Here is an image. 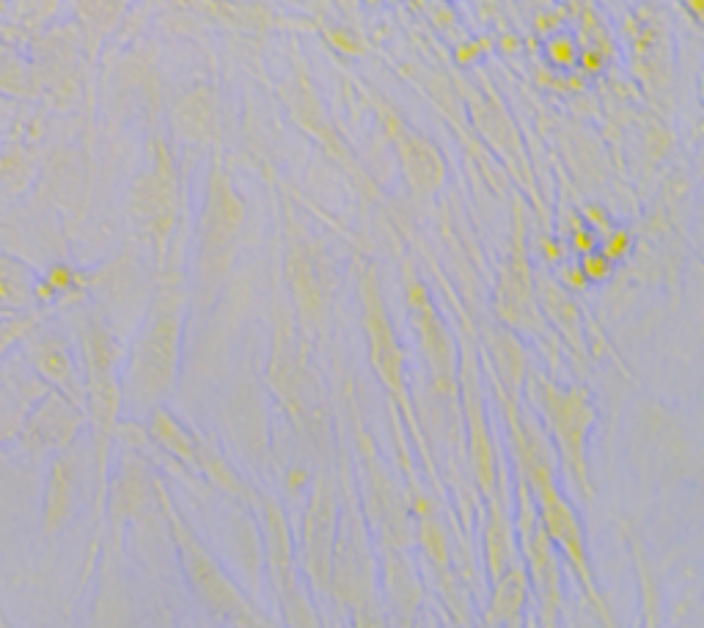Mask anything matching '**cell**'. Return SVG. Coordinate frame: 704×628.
Segmentation results:
<instances>
[{
    "mask_svg": "<svg viewBox=\"0 0 704 628\" xmlns=\"http://www.w3.org/2000/svg\"><path fill=\"white\" fill-rule=\"evenodd\" d=\"M198 477H204L223 496H229L240 504L253 502V491L243 483V477L234 472V466L218 453V446H213L210 441H201V438H198Z\"/></svg>",
    "mask_w": 704,
    "mask_h": 628,
    "instance_id": "d6986e66",
    "label": "cell"
},
{
    "mask_svg": "<svg viewBox=\"0 0 704 628\" xmlns=\"http://www.w3.org/2000/svg\"><path fill=\"white\" fill-rule=\"evenodd\" d=\"M245 226V202L237 194L226 168L215 165L207 188L204 213L198 226V267L201 279L218 284L232 262V254L240 243Z\"/></svg>",
    "mask_w": 704,
    "mask_h": 628,
    "instance_id": "5b68a950",
    "label": "cell"
},
{
    "mask_svg": "<svg viewBox=\"0 0 704 628\" xmlns=\"http://www.w3.org/2000/svg\"><path fill=\"white\" fill-rule=\"evenodd\" d=\"M542 254H545V259H550V262H561L567 251H564V248H559V243H556V240H550V243L545 240V243H542Z\"/></svg>",
    "mask_w": 704,
    "mask_h": 628,
    "instance_id": "f1b7e54d",
    "label": "cell"
},
{
    "mask_svg": "<svg viewBox=\"0 0 704 628\" xmlns=\"http://www.w3.org/2000/svg\"><path fill=\"white\" fill-rule=\"evenodd\" d=\"M361 320H363V334H366V344H369V364L374 370V375L380 378V384L385 386V392L405 408L411 411V400H408V381H405V355H402L399 339L393 334L380 284H377V274L372 267H366L361 284Z\"/></svg>",
    "mask_w": 704,
    "mask_h": 628,
    "instance_id": "8992f818",
    "label": "cell"
},
{
    "mask_svg": "<svg viewBox=\"0 0 704 628\" xmlns=\"http://www.w3.org/2000/svg\"><path fill=\"white\" fill-rule=\"evenodd\" d=\"M160 502L168 513L174 543L179 549V565L193 595L232 628H262L259 614L251 609V603L237 590L232 576L221 568V563L213 557V552L198 541L195 532L184 523V518L171 507L165 491H160Z\"/></svg>",
    "mask_w": 704,
    "mask_h": 628,
    "instance_id": "7a4b0ae2",
    "label": "cell"
},
{
    "mask_svg": "<svg viewBox=\"0 0 704 628\" xmlns=\"http://www.w3.org/2000/svg\"><path fill=\"white\" fill-rule=\"evenodd\" d=\"M176 135L187 144H204L218 127V95L210 85H195L187 92L174 111Z\"/></svg>",
    "mask_w": 704,
    "mask_h": 628,
    "instance_id": "5bb4252c",
    "label": "cell"
},
{
    "mask_svg": "<svg viewBox=\"0 0 704 628\" xmlns=\"http://www.w3.org/2000/svg\"><path fill=\"white\" fill-rule=\"evenodd\" d=\"M286 274H289V284H292V298L297 306V314L303 320V325L309 331H322L325 325V298H322V287L320 279L314 274V264L309 251L292 243L289 248V259H286Z\"/></svg>",
    "mask_w": 704,
    "mask_h": 628,
    "instance_id": "4fadbf2b",
    "label": "cell"
},
{
    "mask_svg": "<svg viewBox=\"0 0 704 628\" xmlns=\"http://www.w3.org/2000/svg\"><path fill=\"white\" fill-rule=\"evenodd\" d=\"M523 483L526 488H531V502L537 510V518L548 534V541L553 543V549L570 563L575 579L580 582V590L586 593V598L594 603V609L600 612L602 623L611 628L606 603L600 598V590L594 584L591 576V563H589V546H586V534L580 526V518L575 513V507L564 499V493L559 491L556 483V469L550 466H534L523 472Z\"/></svg>",
    "mask_w": 704,
    "mask_h": 628,
    "instance_id": "3957f363",
    "label": "cell"
},
{
    "mask_svg": "<svg viewBox=\"0 0 704 628\" xmlns=\"http://www.w3.org/2000/svg\"><path fill=\"white\" fill-rule=\"evenodd\" d=\"M526 595H529V576L523 568L518 565H510L504 573H501L495 579V593H492V603H490V614L495 620H512L523 603H526Z\"/></svg>",
    "mask_w": 704,
    "mask_h": 628,
    "instance_id": "ffe728a7",
    "label": "cell"
},
{
    "mask_svg": "<svg viewBox=\"0 0 704 628\" xmlns=\"http://www.w3.org/2000/svg\"><path fill=\"white\" fill-rule=\"evenodd\" d=\"M490 355L498 370V378L504 384L510 403L521 400V389L526 384V350L510 328L490 331Z\"/></svg>",
    "mask_w": 704,
    "mask_h": 628,
    "instance_id": "ac0fdd59",
    "label": "cell"
},
{
    "mask_svg": "<svg viewBox=\"0 0 704 628\" xmlns=\"http://www.w3.org/2000/svg\"><path fill=\"white\" fill-rule=\"evenodd\" d=\"M457 61L460 64H465V66H471V64H476V55H479V50H473V47H468V45H462V47H457Z\"/></svg>",
    "mask_w": 704,
    "mask_h": 628,
    "instance_id": "f546056e",
    "label": "cell"
},
{
    "mask_svg": "<svg viewBox=\"0 0 704 628\" xmlns=\"http://www.w3.org/2000/svg\"><path fill=\"white\" fill-rule=\"evenodd\" d=\"M685 4H688L690 15H693L696 20H701V0H685Z\"/></svg>",
    "mask_w": 704,
    "mask_h": 628,
    "instance_id": "4dcf8cb0",
    "label": "cell"
},
{
    "mask_svg": "<svg viewBox=\"0 0 704 628\" xmlns=\"http://www.w3.org/2000/svg\"><path fill=\"white\" fill-rule=\"evenodd\" d=\"M545 61L550 69L556 72H572L575 64H578V55H580V45L575 42L572 34L567 31H559V34H550L545 39Z\"/></svg>",
    "mask_w": 704,
    "mask_h": 628,
    "instance_id": "44dd1931",
    "label": "cell"
},
{
    "mask_svg": "<svg viewBox=\"0 0 704 628\" xmlns=\"http://www.w3.org/2000/svg\"><path fill=\"white\" fill-rule=\"evenodd\" d=\"M633 245H636L633 232L625 229V226H611L606 234L597 240V251H600L602 256H609L614 264L625 262V259L633 254Z\"/></svg>",
    "mask_w": 704,
    "mask_h": 628,
    "instance_id": "603a6c76",
    "label": "cell"
},
{
    "mask_svg": "<svg viewBox=\"0 0 704 628\" xmlns=\"http://www.w3.org/2000/svg\"><path fill=\"white\" fill-rule=\"evenodd\" d=\"M333 546V491L328 483H317L312 507L306 513V565L317 582L331 576Z\"/></svg>",
    "mask_w": 704,
    "mask_h": 628,
    "instance_id": "7c38bea8",
    "label": "cell"
},
{
    "mask_svg": "<svg viewBox=\"0 0 704 628\" xmlns=\"http://www.w3.org/2000/svg\"><path fill=\"white\" fill-rule=\"evenodd\" d=\"M537 400L542 411V427L553 438L556 458L575 477L583 499H591L589 483V438L597 424V411L591 394L583 386H559L553 381H540Z\"/></svg>",
    "mask_w": 704,
    "mask_h": 628,
    "instance_id": "277c9868",
    "label": "cell"
},
{
    "mask_svg": "<svg viewBox=\"0 0 704 628\" xmlns=\"http://www.w3.org/2000/svg\"><path fill=\"white\" fill-rule=\"evenodd\" d=\"M141 221H144L146 237L154 243L157 259H163L176 226V168L171 165L163 149H160V163L154 165V174L149 176L146 194L141 199Z\"/></svg>",
    "mask_w": 704,
    "mask_h": 628,
    "instance_id": "30bf717a",
    "label": "cell"
},
{
    "mask_svg": "<svg viewBox=\"0 0 704 628\" xmlns=\"http://www.w3.org/2000/svg\"><path fill=\"white\" fill-rule=\"evenodd\" d=\"M531 279H529V267L526 262L518 256L512 259V264L507 267L504 279H501L498 287V314L507 325H529L534 317V304H531Z\"/></svg>",
    "mask_w": 704,
    "mask_h": 628,
    "instance_id": "e0dca14e",
    "label": "cell"
},
{
    "mask_svg": "<svg viewBox=\"0 0 704 628\" xmlns=\"http://www.w3.org/2000/svg\"><path fill=\"white\" fill-rule=\"evenodd\" d=\"M597 240H600V237H597L589 226L578 224V226L572 229V234H570L567 248H570V251H575V254L580 256V254H586V251H594V248H597Z\"/></svg>",
    "mask_w": 704,
    "mask_h": 628,
    "instance_id": "4316f807",
    "label": "cell"
},
{
    "mask_svg": "<svg viewBox=\"0 0 704 628\" xmlns=\"http://www.w3.org/2000/svg\"><path fill=\"white\" fill-rule=\"evenodd\" d=\"M518 537L523 546V557H526V568H529V579L534 582V590L542 601L545 609H556L559 606V560H556V549L548 541V534L537 518L534 502L529 496L526 483L518 491Z\"/></svg>",
    "mask_w": 704,
    "mask_h": 628,
    "instance_id": "ba28073f",
    "label": "cell"
},
{
    "mask_svg": "<svg viewBox=\"0 0 704 628\" xmlns=\"http://www.w3.org/2000/svg\"><path fill=\"white\" fill-rule=\"evenodd\" d=\"M328 39H331V45H333L339 53H344V55H358V53H361L358 39H355L352 34H347V31H328Z\"/></svg>",
    "mask_w": 704,
    "mask_h": 628,
    "instance_id": "83f0119b",
    "label": "cell"
},
{
    "mask_svg": "<svg viewBox=\"0 0 704 628\" xmlns=\"http://www.w3.org/2000/svg\"><path fill=\"white\" fill-rule=\"evenodd\" d=\"M534 298H537L540 309L545 312V317L553 323V328L567 339V344L575 347L578 353H583L586 350L583 320H580V312L572 301V293H567L556 279L540 276L537 284H534Z\"/></svg>",
    "mask_w": 704,
    "mask_h": 628,
    "instance_id": "2e32d148",
    "label": "cell"
},
{
    "mask_svg": "<svg viewBox=\"0 0 704 628\" xmlns=\"http://www.w3.org/2000/svg\"><path fill=\"white\" fill-rule=\"evenodd\" d=\"M393 141L399 149L402 171H405L413 194L424 196V199L435 196L446 179V165H443V157L435 149V144H430L421 133H416L405 125H399V130L393 133Z\"/></svg>",
    "mask_w": 704,
    "mask_h": 628,
    "instance_id": "8fae6325",
    "label": "cell"
},
{
    "mask_svg": "<svg viewBox=\"0 0 704 628\" xmlns=\"http://www.w3.org/2000/svg\"><path fill=\"white\" fill-rule=\"evenodd\" d=\"M184 309L187 295L182 282H165L141 328L127 373V400L141 414H149L157 405H163V400L171 394L176 384Z\"/></svg>",
    "mask_w": 704,
    "mask_h": 628,
    "instance_id": "6da1fadb",
    "label": "cell"
},
{
    "mask_svg": "<svg viewBox=\"0 0 704 628\" xmlns=\"http://www.w3.org/2000/svg\"><path fill=\"white\" fill-rule=\"evenodd\" d=\"M366 4H380V0H366Z\"/></svg>",
    "mask_w": 704,
    "mask_h": 628,
    "instance_id": "1f68e13d",
    "label": "cell"
},
{
    "mask_svg": "<svg viewBox=\"0 0 704 628\" xmlns=\"http://www.w3.org/2000/svg\"><path fill=\"white\" fill-rule=\"evenodd\" d=\"M146 433L160 450L198 477V435H193L165 405L146 414Z\"/></svg>",
    "mask_w": 704,
    "mask_h": 628,
    "instance_id": "9a60e30c",
    "label": "cell"
},
{
    "mask_svg": "<svg viewBox=\"0 0 704 628\" xmlns=\"http://www.w3.org/2000/svg\"><path fill=\"white\" fill-rule=\"evenodd\" d=\"M462 405H465V419H468V435H471V466L473 477L487 499L495 496L498 491V455L495 446L487 433L484 422V397L479 392V375L471 364V358H465L462 364Z\"/></svg>",
    "mask_w": 704,
    "mask_h": 628,
    "instance_id": "9c48e42d",
    "label": "cell"
},
{
    "mask_svg": "<svg viewBox=\"0 0 704 628\" xmlns=\"http://www.w3.org/2000/svg\"><path fill=\"white\" fill-rule=\"evenodd\" d=\"M405 301H408L411 323L419 334L421 353L427 358L435 392L443 397H454L457 394V344L446 323L441 320L430 290L413 274H408L405 279Z\"/></svg>",
    "mask_w": 704,
    "mask_h": 628,
    "instance_id": "52a82bcc",
    "label": "cell"
},
{
    "mask_svg": "<svg viewBox=\"0 0 704 628\" xmlns=\"http://www.w3.org/2000/svg\"><path fill=\"white\" fill-rule=\"evenodd\" d=\"M583 226H589L597 237H602L606 234L611 226H614V221H611V215L602 210L600 204H589V207H583V221H580Z\"/></svg>",
    "mask_w": 704,
    "mask_h": 628,
    "instance_id": "cb8c5ba5",
    "label": "cell"
},
{
    "mask_svg": "<svg viewBox=\"0 0 704 628\" xmlns=\"http://www.w3.org/2000/svg\"><path fill=\"white\" fill-rule=\"evenodd\" d=\"M575 264H578L580 276L586 279V284H606V282H611L614 274H617V264H614L609 256H602L597 248L580 254Z\"/></svg>",
    "mask_w": 704,
    "mask_h": 628,
    "instance_id": "7402d4cb",
    "label": "cell"
},
{
    "mask_svg": "<svg viewBox=\"0 0 704 628\" xmlns=\"http://www.w3.org/2000/svg\"><path fill=\"white\" fill-rule=\"evenodd\" d=\"M575 69L583 72L586 77H594V75H600L602 69H606V55H602V50H597V47H580Z\"/></svg>",
    "mask_w": 704,
    "mask_h": 628,
    "instance_id": "d4e9b609",
    "label": "cell"
},
{
    "mask_svg": "<svg viewBox=\"0 0 704 628\" xmlns=\"http://www.w3.org/2000/svg\"><path fill=\"white\" fill-rule=\"evenodd\" d=\"M556 282L567 290V293H580V290H586L589 284H586V279L580 276V271H578V264L575 262H561L559 264V276H556Z\"/></svg>",
    "mask_w": 704,
    "mask_h": 628,
    "instance_id": "484cf974",
    "label": "cell"
}]
</instances>
